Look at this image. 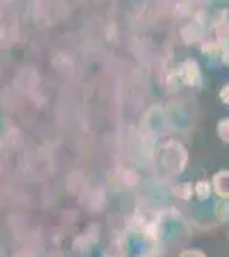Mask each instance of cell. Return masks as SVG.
Listing matches in <instances>:
<instances>
[{"mask_svg": "<svg viewBox=\"0 0 229 257\" xmlns=\"http://www.w3.org/2000/svg\"><path fill=\"white\" fill-rule=\"evenodd\" d=\"M159 155L166 172L178 175L186 167V151L180 143H174V141L166 143L164 146L159 148Z\"/></svg>", "mask_w": 229, "mask_h": 257, "instance_id": "obj_1", "label": "cell"}, {"mask_svg": "<svg viewBox=\"0 0 229 257\" xmlns=\"http://www.w3.org/2000/svg\"><path fill=\"white\" fill-rule=\"evenodd\" d=\"M180 257H205V254L200 250H195V248H188V250H183Z\"/></svg>", "mask_w": 229, "mask_h": 257, "instance_id": "obj_11", "label": "cell"}, {"mask_svg": "<svg viewBox=\"0 0 229 257\" xmlns=\"http://www.w3.org/2000/svg\"><path fill=\"white\" fill-rule=\"evenodd\" d=\"M222 62L224 65H229V47L224 50V55H222Z\"/></svg>", "mask_w": 229, "mask_h": 257, "instance_id": "obj_12", "label": "cell"}, {"mask_svg": "<svg viewBox=\"0 0 229 257\" xmlns=\"http://www.w3.org/2000/svg\"><path fill=\"white\" fill-rule=\"evenodd\" d=\"M173 194L174 196H178L180 199L188 201V199L191 197V194H193V187H191V184H178V185H174Z\"/></svg>", "mask_w": 229, "mask_h": 257, "instance_id": "obj_6", "label": "cell"}, {"mask_svg": "<svg viewBox=\"0 0 229 257\" xmlns=\"http://www.w3.org/2000/svg\"><path fill=\"white\" fill-rule=\"evenodd\" d=\"M181 33H183V40H185L186 43H195V41L202 40L203 36H205L203 35L202 23H198V21H190L188 24H185Z\"/></svg>", "mask_w": 229, "mask_h": 257, "instance_id": "obj_5", "label": "cell"}, {"mask_svg": "<svg viewBox=\"0 0 229 257\" xmlns=\"http://www.w3.org/2000/svg\"><path fill=\"white\" fill-rule=\"evenodd\" d=\"M210 190H212V185L207 180H200L195 184V192H197L198 199H202V201L210 196Z\"/></svg>", "mask_w": 229, "mask_h": 257, "instance_id": "obj_7", "label": "cell"}, {"mask_svg": "<svg viewBox=\"0 0 229 257\" xmlns=\"http://www.w3.org/2000/svg\"><path fill=\"white\" fill-rule=\"evenodd\" d=\"M178 76L180 79L185 82L186 86H198L200 84V67L193 59H186L183 64L180 65V70H178Z\"/></svg>", "mask_w": 229, "mask_h": 257, "instance_id": "obj_3", "label": "cell"}, {"mask_svg": "<svg viewBox=\"0 0 229 257\" xmlns=\"http://www.w3.org/2000/svg\"><path fill=\"white\" fill-rule=\"evenodd\" d=\"M215 213H217L219 219H227L229 218V201H220L217 206H215Z\"/></svg>", "mask_w": 229, "mask_h": 257, "instance_id": "obj_9", "label": "cell"}, {"mask_svg": "<svg viewBox=\"0 0 229 257\" xmlns=\"http://www.w3.org/2000/svg\"><path fill=\"white\" fill-rule=\"evenodd\" d=\"M217 136L222 143L229 144V118H222L217 123Z\"/></svg>", "mask_w": 229, "mask_h": 257, "instance_id": "obj_8", "label": "cell"}, {"mask_svg": "<svg viewBox=\"0 0 229 257\" xmlns=\"http://www.w3.org/2000/svg\"><path fill=\"white\" fill-rule=\"evenodd\" d=\"M219 99L222 103H226V105H229V84H224L222 88H220V91H219Z\"/></svg>", "mask_w": 229, "mask_h": 257, "instance_id": "obj_10", "label": "cell"}, {"mask_svg": "<svg viewBox=\"0 0 229 257\" xmlns=\"http://www.w3.org/2000/svg\"><path fill=\"white\" fill-rule=\"evenodd\" d=\"M227 40H229V24L226 23V19H220L217 23H214L210 31L203 36L202 52L203 53L217 52V50H220L227 43Z\"/></svg>", "mask_w": 229, "mask_h": 257, "instance_id": "obj_2", "label": "cell"}, {"mask_svg": "<svg viewBox=\"0 0 229 257\" xmlns=\"http://www.w3.org/2000/svg\"><path fill=\"white\" fill-rule=\"evenodd\" d=\"M212 189L220 199H229V170H220L212 178Z\"/></svg>", "mask_w": 229, "mask_h": 257, "instance_id": "obj_4", "label": "cell"}]
</instances>
